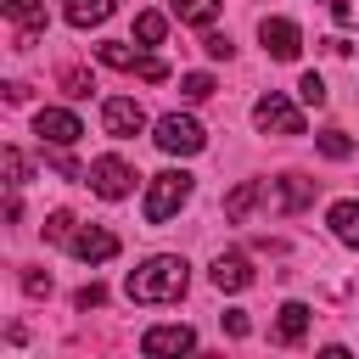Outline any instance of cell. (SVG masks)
<instances>
[{
  "label": "cell",
  "instance_id": "1",
  "mask_svg": "<svg viewBox=\"0 0 359 359\" xmlns=\"http://www.w3.org/2000/svg\"><path fill=\"white\" fill-rule=\"evenodd\" d=\"M185 286H191V269H185L180 252H151L146 264H135V269L123 275L129 303H180Z\"/></svg>",
  "mask_w": 359,
  "mask_h": 359
},
{
  "label": "cell",
  "instance_id": "2",
  "mask_svg": "<svg viewBox=\"0 0 359 359\" xmlns=\"http://www.w3.org/2000/svg\"><path fill=\"white\" fill-rule=\"evenodd\" d=\"M191 191H196V180L185 174V168H163V174H151V185H146V224H168L185 202H191Z\"/></svg>",
  "mask_w": 359,
  "mask_h": 359
},
{
  "label": "cell",
  "instance_id": "3",
  "mask_svg": "<svg viewBox=\"0 0 359 359\" xmlns=\"http://www.w3.org/2000/svg\"><path fill=\"white\" fill-rule=\"evenodd\" d=\"M168 157H196L202 146H208V135H202V123L196 118H185V112H168V118H157V135H151Z\"/></svg>",
  "mask_w": 359,
  "mask_h": 359
},
{
  "label": "cell",
  "instance_id": "4",
  "mask_svg": "<svg viewBox=\"0 0 359 359\" xmlns=\"http://www.w3.org/2000/svg\"><path fill=\"white\" fill-rule=\"evenodd\" d=\"M252 123H258L264 135H303V112H297L280 90H269V95L252 101Z\"/></svg>",
  "mask_w": 359,
  "mask_h": 359
},
{
  "label": "cell",
  "instance_id": "5",
  "mask_svg": "<svg viewBox=\"0 0 359 359\" xmlns=\"http://www.w3.org/2000/svg\"><path fill=\"white\" fill-rule=\"evenodd\" d=\"M84 180H90V191H95V196H107V202H123V196L135 191V168H129L123 157H95Z\"/></svg>",
  "mask_w": 359,
  "mask_h": 359
},
{
  "label": "cell",
  "instance_id": "6",
  "mask_svg": "<svg viewBox=\"0 0 359 359\" xmlns=\"http://www.w3.org/2000/svg\"><path fill=\"white\" fill-rule=\"evenodd\" d=\"M101 123H107L112 140H129V135L146 129V107H140L135 95H107V101H101Z\"/></svg>",
  "mask_w": 359,
  "mask_h": 359
},
{
  "label": "cell",
  "instance_id": "7",
  "mask_svg": "<svg viewBox=\"0 0 359 359\" xmlns=\"http://www.w3.org/2000/svg\"><path fill=\"white\" fill-rule=\"evenodd\" d=\"M34 135H39V146H73V140L84 135V123H79L67 107H39V112H34Z\"/></svg>",
  "mask_w": 359,
  "mask_h": 359
},
{
  "label": "cell",
  "instance_id": "8",
  "mask_svg": "<svg viewBox=\"0 0 359 359\" xmlns=\"http://www.w3.org/2000/svg\"><path fill=\"white\" fill-rule=\"evenodd\" d=\"M258 39H264V50H269L275 62H292V56L303 50V34H297L292 17H264V22H258Z\"/></svg>",
  "mask_w": 359,
  "mask_h": 359
},
{
  "label": "cell",
  "instance_id": "9",
  "mask_svg": "<svg viewBox=\"0 0 359 359\" xmlns=\"http://www.w3.org/2000/svg\"><path fill=\"white\" fill-rule=\"evenodd\" d=\"M67 247H73V258H84V264H107V258H118V236L101 230V224H79Z\"/></svg>",
  "mask_w": 359,
  "mask_h": 359
},
{
  "label": "cell",
  "instance_id": "10",
  "mask_svg": "<svg viewBox=\"0 0 359 359\" xmlns=\"http://www.w3.org/2000/svg\"><path fill=\"white\" fill-rule=\"evenodd\" d=\"M196 348V331L191 325H151L140 337V353H191Z\"/></svg>",
  "mask_w": 359,
  "mask_h": 359
},
{
  "label": "cell",
  "instance_id": "11",
  "mask_svg": "<svg viewBox=\"0 0 359 359\" xmlns=\"http://www.w3.org/2000/svg\"><path fill=\"white\" fill-rule=\"evenodd\" d=\"M213 286H219V292H247V286H252L247 252H219V258H213Z\"/></svg>",
  "mask_w": 359,
  "mask_h": 359
},
{
  "label": "cell",
  "instance_id": "12",
  "mask_svg": "<svg viewBox=\"0 0 359 359\" xmlns=\"http://www.w3.org/2000/svg\"><path fill=\"white\" fill-rule=\"evenodd\" d=\"M0 6H6V17H11V22H22L17 50H28V45H34V34L45 28V0H0Z\"/></svg>",
  "mask_w": 359,
  "mask_h": 359
},
{
  "label": "cell",
  "instance_id": "13",
  "mask_svg": "<svg viewBox=\"0 0 359 359\" xmlns=\"http://www.w3.org/2000/svg\"><path fill=\"white\" fill-rule=\"evenodd\" d=\"M325 224H331V236H337L342 247H359V202H331Z\"/></svg>",
  "mask_w": 359,
  "mask_h": 359
},
{
  "label": "cell",
  "instance_id": "14",
  "mask_svg": "<svg viewBox=\"0 0 359 359\" xmlns=\"http://www.w3.org/2000/svg\"><path fill=\"white\" fill-rule=\"evenodd\" d=\"M112 6H118V0H67V6H62V17H67L73 28H95V22H107V17H112Z\"/></svg>",
  "mask_w": 359,
  "mask_h": 359
},
{
  "label": "cell",
  "instance_id": "15",
  "mask_svg": "<svg viewBox=\"0 0 359 359\" xmlns=\"http://www.w3.org/2000/svg\"><path fill=\"white\" fill-rule=\"evenodd\" d=\"M258 196H264V185H258V180H241V185L224 196V219H236V224H241V219L258 208Z\"/></svg>",
  "mask_w": 359,
  "mask_h": 359
},
{
  "label": "cell",
  "instance_id": "16",
  "mask_svg": "<svg viewBox=\"0 0 359 359\" xmlns=\"http://www.w3.org/2000/svg\"><path fill=\"white\" fill-rule=\"evenodd\" d=\"M303 331H309V303H280L275 337H280V342H303Z\"/></svg>",
  "mask_w": 359,
  "mask_h": 359
},
{
  "label": "cell",
  "instance_id": "17",
  "mask_svg": "<svg viewBox=\"0 0 359 359\" xmlns=\"http://www.w3.org/2000/svg\"><path fill=\"white\" fill-rule=\"evenodd\" d=\"M309 202H314V180L286 174V180H280V213H297V208H309Z\"/></svg>",
  "mask_w": 359,
  "mask_h": 359
},
{
  "label": "cell",
  "instance_id": "18",
  "mask_svg": "<svg viewBox=\"0 0 359 359\" xmlns=\"http://www.w3.org/2000/svg\"><path fill=\"white\" fill-rule=\"evenodd\" d=\"M168 11H174L180 22H191V28H208V22L219 17V0H168Z\"/></svg>",
  "mask_w": 359,
  "mask_h": 359
},
{
  "label": "cell",
  "instance_id": "19",
  "mask_svg": "<svg viewBox=\"0 0 359 359\" xmlns=\"http://www.w3.org/2000/svg\"><path fill=\"white\" fill-rule=\"evenodd\" d=\"M163 34H168V17H163V11H140V17H135V39H140V45H157Z\"/></svg>",
  "mask_w": 359,
  "mask_h": 359
},
{
  "label": "cell",
  "instance_id": "20",
  "mask_svg": "<svg viewBox=\"0 0 359 359\" xmlns=\"http://www.w3.org/2000/svg\"><path fill=\"white\" fill-rule=\"evenodd\" d=\"M95 56H101L107 67H123V73H135V67H140V56H135L129 45H118V39H107V45H95Z\"/></svg>",
  "mask_w": 359,
  "mask_h": 359
},
{
  "label": "cell",
  "instance_id": "21",
  "mask_svg": "<svg viewBox=\"0 0 359 359\" xmlns=\"http://www.w3.org/2000/svg\"><path fill=\"white\" fill-rule=\"evenodd\" d=\"M0 163H6V185H11V191H17V185H22V180H28V157H22V151H17V146H6V151H0Z\"/></svg>",
  "mask_w": 359,
  "mask_h": 359
},
{
  "label": "cell",
  "instance_id": "22",
  "mask_svg": "<svg viewBox=\"0 0 359 359\" xmlns=\"http://www.w3.org/2000/svg\"><path fill=\"white\" fill-rule=\"evenodd\" d=\"M73 230H79V224H73L67 208H56V213L45 219V241H73Z\"/></svg>",
  "mask_w": 359,
  "mask_h": 359
},
{
  "label": "cell",
  "instance_id": "23",
  "mask_svg": "<svg viewBox=\"0 0 359 359\" xmlns=\"http://www.w3.org/2000/svg\"><path fill=\"white\" fill-rule=\"evenodd\" d=\"M180 95H185V101H208V95H213V79H208V73H185V79H180Z\"/></svg>",
  "mask_w": 359,
  "mask_h": 359
},
{
  "label": "cell",
  "instance_id": "24",
  "mask_svg": "<svg viewBox=\"0 0 359 359\" xmlns=\"http://www.w3.org/2000/svg\"><path fill=\"white\" fill-rule=\"evenodd\" d=\"M297 101H303V107H325V84H320V73H303V79H297Z\"/></svg>",
  "mask_w": 359,
  "mask_h": 359
},
{
  "label": "cell",
  "instance_id": "25",
  "mask_svg": "<svg viewBox=\"0 0 359 359\" xmlns=\"http://www.w3.org/2000/svg\"><path fill=\"white\" fill-rule=\"evenodd\" d=\"M320 151H325V157H331V163H342V157H348V151H353V140H348V135H342V129H325V135H320Z\"/></svg>",
  "mask_w": 359,
  "mask_h": 359
},
{
  "label": "cell",
  "instance_id": "26",
  "mask_svg": "<svg viewBox=\"0 0 359 359\" xmlns=\"http://www.w3.org/2000/svg\"><path fill=\"white\" fill-rule=\"evenodd\" d=\"M22 292L28 297H50V275L45 269H22Z\"/></svg>",
  "mask_w": 359,
  "mask_h": 359
},
{
  "label": "cell",
  "instance_id": "27",
  "mask_svg": "<svg viewBox=\"0 0 359 359\" xmlns=\"http://www.w3.org/2000/svg\"><path fill=\"white\" fill-rule=\"evenodd\" d=\"M101 303H107V286H95V280L73 292V309H101Z\"/></svg>",
  "mask_w": 359,
  "mask_h": 359
},
{
  "label": "cell",
  "instance_id": "28",
  "mask_svg": "<svg viewBox=\"0 0 359 359\" xmlns=\"http://www.w3.org/2000/svg\"><path fill=\"white\" fill-rule=\"evenodd\" d=\"M62 84H67V95H90V90H95V79H90V73H79V67H67V73H62Z\"/></svg>",
  "mask_w": 359,
  "mask_h": 359
},
{
  "label": "cell",
  "instance_id": "29",
  "mask_svg": "<svg viewBox=\"0 0 359 359\" xmlns=\"http://www.w3.org/2000/svg\"><path fill=\"white\" fill-rule=\"evenodd\" d=\"M331 17L342 28H359V0H331Z\"/></svg>",
  "mask_w": 359,
  "mask_h": 359
},
{
  "label": "cell",
  "instance_id": "30",
  "mask_svg": "<svg viewBox=\"0 0 359 359\" xmlns=\"http://www.w3.org/2000/svg\"><path fill=\"white\" fill-rule=\"evenodd\" d=\"M202 50L219 62V56H230V39H224V34H208V39H202Z\"/></svg>",
  "mask_w": 359,
  "mask_h": 359
},
{
  "label": "cell",
  "instance_id": "31",
  "mask_svg": "<svg viewBox=\"0 0 359 359\" xmlns=\"http://www.w3.org/2000/svg\"><path fill=\"white\" fill-rule=\"evenodd\" d=\"M224 331H230V337H247V314L230 309V314H224Z\"/></svg>",
  "mask_w": 359,
  "mask_h": 359
}]
</instances>
